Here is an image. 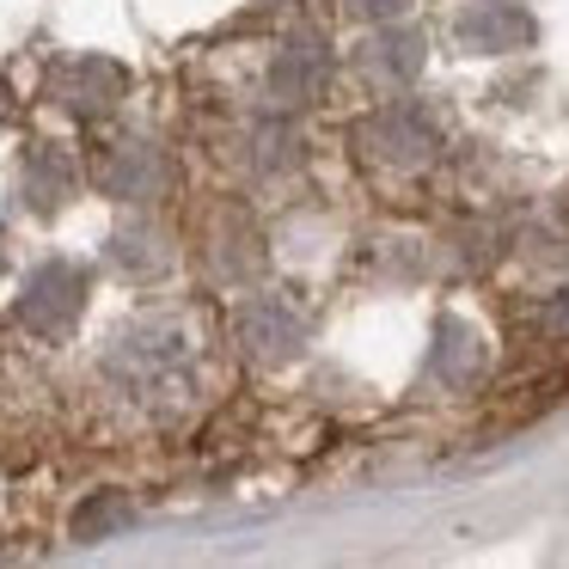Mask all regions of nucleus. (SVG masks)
<instances>
[{
	"label": "nucleus",
	"mask_w": 569,
	"mask_h": 569,
	"mask_svg": "<svg viewBox=\"0 0 569 569\" xmlns=\"http://www.w3.org/2000/svg\"><path fill=\"white\" fill-rule=\"evenodd\" d=\"M104 380L123 392L129 405L148 410H178L197 386V349L178 319H136L111 337L104 349Z\"/></svg>",
	"instance_id": "nucleus-1"
},
{
	"label": "nucleus",
	"mask_w": 569,
	"mask_h": 569,
	"mask_svg": "<svg viewBox=\"0 0 569 569\" xmlns=\"http://www.w3.org/2000/svg\"><path fill=\"white\" fill-rule=\"evenodd\" d=\"M80 312H87V276H80V263H38V270L26 276V295H19V325L38 337H68L80 325Z\"/></svg>",
	"instance_id": "nucleus-2"
},
{
	"label": "nucleus",
	"mask_w": 569,
	"mask_h": 569,
	"mask_svg": "<svg viewBox=\"0 0 569 569\" xmlns=\"http://www.w3.org/2000/svg\"><path fill=\"white\" fill-rule=\"evenodd\" d=\"M361 141H368V153L380 166H398V172H417V166L435 160V148H441V129H435V117L422 111V104H386L380 117H373L368 129H361Z\"/></svg>",
	"instance_id": "nucleus-3"
},
{
	"label": "nucleus",
	"mask_w": 569,
	"mask_h": 569,
	"mask_svg": "<svg viewBox=\"0 0 569 569\" xmlns=\"http://www.w3.org/2000/svg\"><path fill=\"white\" fill-rule=\"evenodd\" d=\"M233 331H239V343H246V356L251 361H295L300 356V343H307V319H300L288 300H276V295H263V300H246L239 307V319H233Z\"/></svg>",
	"instance_id": "nucleus-4"
},
{
	"label": "nucleus",
	"mask_w": 569,
	"mask_h": 569,
	"mask_svg": "<svg viewBox=\"0 0 569 569\" xmlns=\"http://www.w3.org/2000/svg\"><path fill=\"white\" fill-rule=\"evenodd\" d=\"M99 184H104V197H117V202H153L172 184V166H166V153L153 148V141H123V148L104 153Z\"/></svg>",
	"instance_id": "nucleus-5"
},
{
	"label": "nucleus",
	"mask_w": 569,
	"mask_h": 569,
	"mask_svg": "<svg viewBox=\"0 0 569 569\" xmlns=\"http://www.w3.org/2000/svg\"><path fill=\"white\" fill-rule=\"evenodd\" d=\"M325 74H331V50H325L319 38H295L288 50H276L270 92L282 104H312L325 92Z\"/></svg>",
	"instance_id": "nucleus-6"
},
{
	"label": "nucleus",
	"mask_w": 569,
	"mask_h": 569,
	"mask_svg": "<svg viewBox=\"0 0 569 569\" xmlns=\"http://www.w3.org/2000/svg\"><path fill=\"white\" fill-rule=\"evenodd\" d=\"M459 38H466V50H478V56H508V50H520V43L532 38V19L520 13L515 0H478V7L459 19Z\"/></svg>",
	"instance_id": "nucleus-7"
},
{
	"label": "nucleus",
	"mask_w": 569,
	"mask_h": 569,
	"mask_svg": "<svg viewBox=\"0 0 569 569\" xmlns=\"http://www.w3.org/2000/svg\"><path fill=\"white\" fill-rule=\"evenodd\" d=\"M483 349H478V331H471L466 319H441L435 325V343H429V373L447 386H466L471 373H478Z\"/></svg>",
	"instance_id": "nucleus-8"
},
{
	"label": "nucleus",
	"mask_w": 569,
	"mask_h": 569,
	"mask_svg": "<svg viewBox=\"0 0 569 569\" xmlns=\"http://www.w3.org/2000/svg\"><path fill=\"white\" fill-rule=\"evenodd\" d=\"M56 92H62L68 111L99 117V111H111V104H117V92H123V74H117L111 62H74L62 80H56Z\"/></svg>",
	"instance_id": "nucleus-9"
},
{
	"label": "nucleus",
	"mask_w": 569,
	"mask_h": 569,
	"mask_svg": "<svg viewBox=\"0 0 569 569\" xmlns=\"http://www.w3.org/2000/svg\"><path fill=\"white\" fill-rule=\"evenodd\" d=\"M417 68H422V38H410V31H386V38H373L368 74L405 87V80H417Z\"/></svg>",
	"instance_id": "nucleus-10"
},
{
	"label": "nucleus",
	"mask_w": 569,
	"mask_h": 569,
	"mask_svg": "<svg viewBox=\"0 0 569 569\" xmlns=\"http://www.w3.org/2000/svg\"><path fill=\"white\" fill-rule=\"evenodd\" d=\"M129 520H136V502H129V496H117V490H99L92 502H80V515H74V539H80V545H92V539H104V532L129 527Z\"/></svg>",
	"instance_id": "nucleus-11"
},
{
	"label": "nucleus",
	"mask_w": 569,
	"mask_h": 569,
	"mask_svg": "<svg viewBox=\"0 0 569 569\" xmlns=\"http://www.w3.org/2000/svg\"><path fill=\"white\" fill-rule=\"evenodd\" d=\"M26 190L38 197V209H56V202L68 197V160H56V153H31Z\"/></svg>",
	"instance_id": "nucleus-12"
},
{
	"label": "nucleus",
	"mask_w": 569,
	"mask_h": 569,
	"mask_svg": "<svg viewBox=\"0 0 569 569\" xmlns=\"http://www.w3.org/2000/svg\"><path fill=\"white\" fill-rule=\"evenodd\" d=\"M111 258L123 263L129 276L166 270V251H160V239H153V233H117V239H111Z\"/></svg>",
	"instance_id": "nucleus-13"
},
{
	"label": "nucleus",
	"mask_w": 569,
	"mask_h": 569,
	"mask_svg": "<svg viewBox=\"0 0 569 569\" xmlns=\"http://www.w3.org/2000/svg\"><path fill=\"white\" fill-rule=\"evenodd\" d=\"M410 0H356V13H368V19H398Z\"/></svg>",
	"instance_id": "nucleus-14"
},
{
	"label": "nucleus",
	"mask_w": 569,
	"mask_h": 569,
	"mask_svg": "<svg viewBox=\"0 0 569 569\" xmlns=\"http://www.w3.org/2000/svg\"><path fill=\"white\" fill-rule=\"evenodd\" d=\"M545 325H551V331H563V337H569V288H563V295L551 300V312H545Z\"/></svg>",
	"instance_id": "nucleus-15"
}]
</instances>
